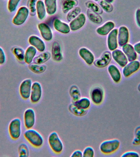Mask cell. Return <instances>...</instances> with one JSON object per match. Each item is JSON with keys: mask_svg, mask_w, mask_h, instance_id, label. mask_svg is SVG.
Here are the masks:
<instances>
[{"mask_svg": "<svg viewBox=\"0 0 140 157\" xmlns=\"http://www.w3.org/2000/svg\"><path fill=\"white\" fill-rule=\"evenodd\" d=\"M25 139L32 146L36 148H40L44 144V139L38 131L34 129H28L24 133Z\"/></svg>", "mask_w": 140, "mask_h": 157, "instance_id": "obj_1", "label": "cell"}, {"mask_svg": "<svg viewBox=\"0 0 140 157\" xmlns=\"http://www.w3.org/2000/svg\"><path fill=\"white\" fill-rule=\"evenodd\" d=\"M120 145V141L117 139L106 140L100 144L99 150L104 155L111 154L119 149Z\"/></svg>", "mask_w": 140, "mask_h": 157, "instance_id": "obj_2", "label": "cell"}, {"mask_svg": "<svg viewBox=\"0 0 140 157\" xmlns=\"http://www.w3.org/2000/svg\"><path fill=\"white\" fill-rule=\"evenodd\" d=\"M48 143L53 152L56 154H61L64 150V144L57 132L53 131L49 134Z\"/></svg>", "mask_w": 140, "mask_h": 157, "instance_id": "obj_3", "label": "cell"}, {"mask_svg": "<svg viewBox=\"0 0 140 157\" xmlns=\"http://www.w3.org/2000/svg\"><path fill=\"white\" fill-rule=\"evenodd\" d=\"M8 131L12 139H19L22 133V123L20 119L16 118L11 120L9 125Z\"/></svg>", "mask_w": 140, "mask_h": 157, "instance_id": "obj_4", "label": "cell"}, {"mask_svg": "<svg viewBox=\"0 0 140 157\" xmlns=\"http://www.w3.org/2000/svg\"><path fill=\"white\" fill-rule=\"evenodd\" d=\"M104 91L103 88L100 86H95L91 88L89 96L91 101L94 105H101L104 101Z\"/></svg>", "mask_w": 140, "mask_h": 157, "instance_id": "obj_5", "label": "cell"}, {"mask_svg": "<svg viewBox=\"0 0 140 157\" xmlns=\"http://www.w3.org/2000/svg\"><path fill=\"white\" fill-rule=\"evenodd\" d=\"M29 13V10L28 7L25 6H22L18 9L12 19V23L16 25H22L27 20Z\"/></svg>", "mask_w": 140, "mask_h": 157, "instance_id": "obj_6", "label": "cell"}, {"mask_svg": "<svg viewBox=\"0 0 140 157\" xmlns=\"http://www.w3.org/2000/svg\"><path fill=\"white\" fill-rule=\"evenodd\" d=\"M42 94V87L41 83L38 82H33L29 98L31 102L34 104L39 102L41 99Z\"/></svg>", "mask_w": 140, "mask_h": 157, "instance_id": "obj_7", "label": "cell"}, {"mask_svg": "<svg viewBox=\"0 0 140 157\" xmlns=\"http://www.w3.org/2000/svg\"><path fill=\"white\" fill-rule=\"evenodd\" d=\"M33 82L30 78H26L21 82L19 86V93L25 100L29 99L31 92Z\"/></svg>", "mask_w": 140, "mask_h": 157, "instance_id": "obj_8", "label": "cell"}, {"mask_svg": "<svg viewBox=\"0 0 140 157\" xmlns=\"http://www.w3.org/2000/svg\"><path fill=\"white\" fill-rule=\"evenodd\" d=\"M23 120L25 126L27 129L33 128L36 122V114L34 109L30 108L26 109L23 115Z\"/></svg>", "mask_w": 140, "mask_h": 157, "instance_id": "obj_9", "label": "cell"}, {"mask_svg": "<svg viewBox=\"0 0 140 157\" xmlns=\"http://www.w3.org/2000/svg\"><path fill=\"white\" fill-rule=\"evenodd\" d=\"M140 68V62L138 60L130 61L124 67L122 70L123 75L124 77H130L134 73L137 72Z\"/></svg>", "mask_w": 140, "mask_h": 157, "instance_id": "obj_10", "label": "cell"}, {"mask_svg": "<svg viewBox=\"0 0 140 157\" xmlns=\"http://www.w3.org/2000/svg\"><path fill=\"white\" fill-rule=\"evenodd\" d=\"M130 33L128 29L125 26H122L118 29V41L119 46L122 47L128 42Z\"/></svg>", "mask_w": 140, "mask_h": 157, "instance_id": "obj_11", "label": "cell"}, {"mask_svg": "<svg viewBox=\"0 0 140 157\" xmlns=\"http://www.w3.org/2000/svg\"><path fill=\"white\" fill-rule=\"evenodd\" d=\"M111 55L109 51L103 53L99 58L95 60L93 64L97 67L103 68L107 66L111 60Z\"/></svg>", "mask_w": 140, "mask_h": 157, "instance_id": "obj_12", "label": "cell"}, {"mask_svg": "<svg viewBox=\"0 0 140 157\" xmlns=\"http://www.w3.org/2000/svg\"><path fill=\"white\" fill-rule=\"evenodd\" d=\"M112 52V56L115 61L120 66L123 67L128 63V60L124 53L119 49H115Z\"/></svg>", "mask_w": 140, "mask_h": 157, "instance_id": "obj_13", "label": "cell"}, {"mask_svg": "<svg viewBox=\"0 0 140 157\" xmlns=\"http://www.w3.org/2000/svg\"><path fill=\"white\" fill-rule=\"evenodd\" d=\"M86 21L85 15L83 13H80L76 18L70 22L69 26L71 30L73 31L78 30L84 25Z\"/></svg>", "mask_w": 140, "mask_h": 157, "instance_id": "obj_14", "label": "cell"}, {"mask_svg": "<svg viewBox=\"0 0 140 157\" xmlns=\"http://www.w3.org/2000/svg\"><path fill=\"white\" fill-rule=\"evenodd\" d=\"M118 29H114L108 34L107 37V45L108 48L111 51L115 50L118 47Z\"/></svg>", "mask_w": 140, "mask_h": 157, "instance_id": "obj_15", "label": "cell"}, {"mask_svg": "<svg viewBox=\"0 0 140 157\" xmlns=\"http://www.w3.org/2000/svg\"><path fill=\"white\" fill-rule=\"evenodd\" d=\"M38 29L42 37L46 41H50L52 39L53 34L51 28L46 23H42L38 25Z\"/></svg>", "mask_w": 140, "mask_h": 157, "instance_id": "obj_16", "label": "cell"}, {"mask_svg": "<svg viewBox=\"0 0 140 157\" xmlns=\"http://www.w3.org/2000/svg\"><path fill=\"white\" fill-rule=\"evenodd\" d=\"M122 50L130 62L134 61L137 59V53L135 51L134 46L131 44L127 43L123 45Z\"/></svg>", "mask_w": 140, "mask_h": 157, "instance_id": "obj_17", "label": "cell"}, {"mask_svg": "<svg viewBox=\"0 0 140 157\" xmlns=\"http://www.w3.org/2000/svg\"><path fill=\"white\" fill-rule=\"evenodd\" d=\"M29 44L40 52H43L45 49L44 42L41 38L35 35L31 36L28 39Z\"/></svg>", "mask_w": 140, "mask_h": 157, "instance_id": "obj_18", "label": "cell"}, {"mask_svg": "<svg viewBox=\"0 0 140 157\" xmlns=\"http://www.w3.org/2000/svg\"><path fill=\"white\" fill-rule=\"evenodd\" d=\"M79 54L86 63L89 66L93 64L95 61V58L91 52L85 48H82L80 49Z\"/></svg>", "mask_w": 140, "mask_h": 157, "instance_id": "obj_19", "label": "cell"}, {"mask_svg": "<svg viewBox=\"0 0 140 157\" xmlns=\"http://www.w3.org/2000/svg\"><path fill=\"white\" fill-rule=\"evenodd\" d=\"M51 55L53 59L56 62L61 61L63 58L61 53V46L57 41H55L52 44V46Z\"/></svg>", "mask_w": 140, "mask_h": 157, "instance_id": "obj_20", "label": "cell"}, {"mask_svg": "<svg viewBox=\"0 0 140 157\" xmlns=\"http://www.w3.org/2000/svg\"><path fill=\"white\" fill-rule=\"evenodd\" d=\"M108 71L113 81L119 83L121 79V74L120 70L115 65L111 64L108 67Z\"/></svg>", "mask_w": 140, "mask_h": 157, "instance_id": "obj_21", "label": "cell"}, {"mask_svg": "<svg viewBox=\"0 0 140 157\" xmlns=\"http://www.w3.org/2000/svg\"><path fill=\"white\" fill-rule=\"evenodd\" d=\"M53 26L56 31L63 34H68L69 33L71 29L69 25L67 23L61 21L58 18H55L53 21Z\"/></svg>", "mask_w": 140, "mask_h": 157, "instance_id": "obj_22", "label": "cell"}, {"mask_svg": "<svg viewBox=\"0 0 140 157\" xmlns=\"http://www.w3.org/2000/svg\"><path fill=\"white\" fill-rule=\"evenodd\" d=\"M115 25L114 22L112 21H109L104 23L101 26L97 28L96 32L98 34L100 35H107L114 29Z\"/></svg>", "mask_w": 140, "mask_h": 157, "instance_id": "obj_23", "label": "cell"}, {"mask_svg": "<svg viewBox=\"0 0 140 157\" xmlns=\"http://www.w3.org/2000/svg\"><path fill=\"white\" fill-rule=\"evenodd\" d=\"M37 52V49L34 46H29L28 47L25 54L24 61L28 64L31 63L35 57Z\"/></svg>", "mask_w": 140, "mask_h": 157, "instance_id": "obj_24", "label": "cell"}, {"mask_svg": "<svg viewBox=\"0 0 140 157\" xmlns=\"http://www.w3.org/2000/svg\"><path fill=\"white\" fill-rule=\"evenodd\" d=\"M36 12L38 18L42 20L46 16V10L45 4L42 0H38L36 3Z\"/></svg>", "mask_w": 140, "mask_h": 157, "instance_id": "obj_25", "label": "cell"}, {"mask_svg": "<svg viewBox=\"0 0 140 157\" xmlns=\"http://www.w3.org/2000/svg\"><path fill=\"white\" fill-rule=\"evenodd\" d=\"M56 1L57 0H44L46 12L50 15H52L56 13L57 10Z\"/></svg>", "mask_w": 140, "mask_h": 157, "instance_id": "obj_26", "label": "cell"}, {"mask_svg": "<svg viewBox=\"0 0 140 157\" xmlns=\"http://www.w3.org/2000/svg\"><path fill=\"white\" fill-rule=\"evenodd\" d=\"M72 103L80 109L86 110L89 109L91 105L90 99L86 97L81 98L78 100Z\"/></svg>", "mask_w": 140, "mask_h": 157, "instance_id": "obj_27", "label": "cell"}, {"mask_svg": "<svg viewBox=\"0 0 140 157\" xmlns=\"http://www.w3.org/2000/svg\"><path fill=\"white\" fill-rule=\"evenodd\" d=\"M78 4L77 0H63L62 5V11L64 13H67Z\"/></svg>", "mask_w": 140, "mask_h": 157, "instance_id": "obj_28", "label": "cell"}, {"mask_svg": "<svg viewBox=\"0 0 140 157\" xmlns=\"http://www.w3.org/2000/svg\"><path fill=\"white\" fill-rule=\"evenodd\" d=\"M68 110L71 113L77 117L84 116L87 113V110L80 109L72 103L69 105Z\"/></svg>", "mask_w": 140, "mask_h": 157, "instance_id": "obj_29", "label": "cell"}, {"mask_svg": "<svg viewBox=\"0 0 140 157\" xmlns=\"http://www.w3.org/2000/svg\"><path fill=\"white\" fill-rule=\"evenodd\" d=\"M51 57V54L49 52H45L34 58L33 60L34 63L43 64L47 61Z\"/></svg>", "mask_w": 140, "mask_h": 157, "instance_id": "obj_30", "label": "cell"}, {"mask_svg": "<svg viewBox=\"0 0 140 157\" xmlns=\"http://www.w3.org/2000/svg\"><path fill=\"white\" fill-rule=\"evenodd\" d=\"M69 93L72 99V102L76 101L81 98L80 90L78 87L75 85H73L70 87Z\"/></svg>", "mask_w": 140, "mask_h": 157, "instance_id": "obj_31", "label": "cell"}, {"mask_svg": "<svg viewBox=\"0 0 140 157\" xmlns=\"http://www.w3.org/2000/svg\"><path fill=\"white\" fill-rule=\"evenodd\" d=\"M29 69L33 73L35 74H41L44 73L46 71L47 66L46 65L43 64H37L35 63H31L29 64Z\"/></svg>", "mask_w": 140, "mask_h": 157, "instance_id": "obj_32", "label": "cell"}, {"mask_svg": "<svg viewBox=\"0 0 140 157\" xmlns=\"http://www.w3.org/2000/svg\"><path fill=\"white\" fill-rule=\"evenodd\" d=\"M87 14L90 20L96 24H100L103 21V18L99 14L95 13L91 10L88 9Z\"/></svg>", "mask_w": 140, "mask_h": 157, "instance_id": "obj_33", "label": "cell"}, {"mask_svg": "<svg viewBox=\"0 0 140 157\" xmlns=\"http://www.w3.org/2000/svg\"><path fill=\"white\" fill-rule=\"evenodd\" d=\"M18 156L28 157L29 156V150L28 145L25 143H21L18 148Z\"/></svg>", "mask_w": 140, "mask_h": 157, "instance_id": "obj_34", "label": "cell"}, {"mask_svg": "<svg viewBox=\"0 0 140 157\" xmlns=\"http://www.w3.org/2000/svg\"><path fill=\"white\" fill-rule=\"evenodd\" d=\"M12 53L18 61L21 62L24 61L25 52L23 48L20 47L14 48Z\"/></svg>", "mask_w": 140, "mask_h": 157, "instance_id": "obj_35", "label": "cell"}, {"mask_svg": "<svg viewBox=\"0 0 140 157\" xmlns=\"http://www.w3.org/2000/svg\"><path fill=\"white\" fill-rule=\"evenodd\" d=\"M86 5L89 9L97 14L100 15L103 13V9L98 4L94 2L89 1L86 3Z\"/></svg>", "mask_w": 140, "mask_h": 157, "instance_id": "obj_36", "label": "cell"}, {"mask_svg": "<svg viewBox=\"0 0 140 157\" xmlns=\"http://www.w3.org/2000/svg\"><path fill=\"white\" fill-rule=\"evenodd\" d=\"M81 11V8L79 7H76L69 11L67 15V19L69 22H71L75 19L80 14Z\"/></svg>", "mask_w": 140, "mask_h": 157, "instance_id": "obj_37", "label": "cell"}, {"mask_svg": "<svg viewBox=\"0 0 140 157\" xmlns=\"http://www.w3.org/2000/svg\"><path fill=\"white\" fill-rule=\"evenodd\" d=\"M132 144L134 146L140 145V126H137L135 129Z\"/></svg>", "mask_w": 140, "mask_h": 157, "instance_id": "obj_38", "label": "cell"}, {"mask_svg": "<svg viewBox=\"0 0 140 157\" xmlns=\"http://www.w3.org/2000/svg\"><path fill=\"white\" fill-rule=\"evenodd\" d=\"M21 0H8L7 9L10 12H14L17 9Z\"/></svg>", "mask_w": 140, "mask_h": 157, "instance_id": "obj_39", "label": "cell"}, {"mask_svg": "<svg viewBox=\"0 0 140 157\" xmlns=\"http://www.w3.org/2000/svg\"><path fill=\"white\" fill-rule=\"evenodd\" d=\"M99 4L102 8L107 12H112L114 7L111 3L107 2L104 0H101L99 2Z\"/></svg>", "mask_w": 140, "mask_h": 157, "instance_id": "obj_40", "label": "cell"}, {"mask_svg": "<svg viewBox=\"0 0 140 157\" xmlns=\"http://www.w3.org/2000/svg\"><path fill=\"white\" fill-rule=\"evenodd\" d=\"M82 153L84 157H93L95 155L94 149L90 146L86 147L84 149Z\"/></svg>", "mask_w": 140, "mask_h": 157, "instance_id": "obj_41", "label": "cell"}, {"mask_svg": "<svg viewBox=\"0 0 140 157\" xmlns=\"http://www.w3.org/2000/svg\"><path fill=\"white\" fill-rule=\"evenodd\" d=\"M37 0H28V9L32 15H34L36 12Z\"/></svg>", "mask_w": 140, "mask_h": 157, "instance_id": "obj_42", "label": "cell"}, {"mask_svg": "<svg viewBox=\"0 0 140 157\" xmlns=\"http://www.w3.org/2000/svg\"><path fill=\"white\" fill-rule=\"evenodd\" d=\"M140 156L138 152L135 151H128L123 153L122 155L121 156L122 157H140Z\"/></svg>", "mask_w": 140, "mask_h": 157, "instance_id": "obj_43", "label": "cell"}, {"mask_svg": "<svg viewBox=\"0 0 140 157\" xmlns=\"http://www.w3.org/2000/svg\"><path fill=\"white\" fill-rule=\"evenodd\" d=\"M6 61V55L2 48L0 47V65H3Z\"/></svg>", "mask_w": 140, "mask_h": 157, "instance_id": "obj_44", "label": "cell"}, {"mask_svg": "<svg viewBox=\"0 0 140 157\" xmlns=\"http://www.w3.org/2000/svg\"><path fill=\"white\" fill-rule=\"evenodd\" d=\"M71 157H83V153L80 150H76L72 152L71 155Z\"/></svg>", "mask_w": 140, "mask_h": 157, "instance_id": "obj_45", "label": "cell"}, {"mask_svg": "<svg viewBox=\"0 0 140 157\" xmlns=\"http://www.w3.org/2000/svg\"><path fill=\"white\" fill-rule=\"evenodd\" d=\"M136 24L140 28V8L138 9L135 13Z\"/></svg>", "mask_w": 140, "mask_h": 157, "instance_id": "obj_46", "label": "cell"}, {"mask_svg": "<svg viewBox=\"0 0 140 157\" xmlns=\"http://www.w3.org/2000/svg\"><path fill=\"white\" fill-rule=\"evenodd\" d=\"M134 48L135 51H136V53L140 55V42L135 44L134 45Z\"/></svg>", "mask_w": 140, "mask_h": 157, "instance_id": "obj_47", "label": "cell"}, {"mask_svg": "<svg viewBox=\"0 0 140 157\" xmlns=\"http://www.w3.org/2000/svg\"><path fill=\"white\" fill-rule=\"evenodd\" d=\"M107 2H109V3H111L112 2H114V0H104Z\"/></svg>", "mask_w": 140, "mask_h": 157, "instance_id": "obj_48", "label": "cell"}, {"mask_svg": "<svg viewBox=\"0 0 140 157\" xmlns=\"http://www.w3.org/2000/svg\"><path fill=\"white\" fill-rule=\"evenodd\" d=\"M138 89L139 91L140 92V83L138 85Z\"/></svg>", "mask_w": 140, "mask_h": 157, "instance_id": "obj_49", "label": "cell"}, {"mask_svg": "<svg viewBox=\"0 0 140 157\" xmlns=\"http://www.w3.org/2000/svg\"><path fill=\"white\" fill-rule=\"evenodd\" d=\"M94 1H100V0H94Z\"/></svg>", "mask_w": 140, "mask_h": 157, "instance_id": "obj_50", "label": "cell"}]
</instances>
